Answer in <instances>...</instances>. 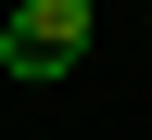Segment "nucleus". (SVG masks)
Returning a JSON list of instances; mask_svg holds the SVG:
<instances>
[{"label": "nucleus", "instance_id": "obj_1", "mask_svg": "<svg viewBox=\"0 0 152 140\" xmlns=\"http://www.w3.org/2000/svg\"><path fill=\"white\" fill-rule=\"evenodd\" d=\"M89 64V0H13L0 13V76H64Z\"/></svg>", "mask_w": 152, "mask_h": 140}]
</instances>
